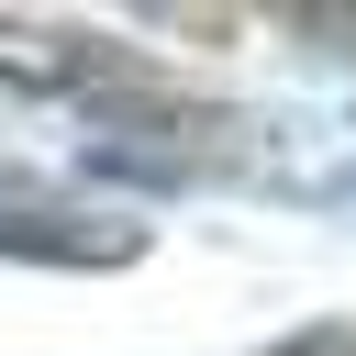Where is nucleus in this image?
<instances>
[{"mask_svg": "<svg viewBox=\"0 0 356 356\" xmlns=\"http://www.w3.org/2000/svg\"><path fill=\"white\" fill-rule=\"evenodd\" d=\"M0 256H56V267H122V256H145V222H111V211H44V200L0 189Z\"/></svg>", "mask_w": 356, "mask_h": 356, "instance_id": "f257e3e1", "label": "nucleus"}]
</instances>
